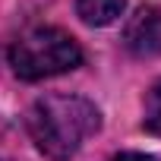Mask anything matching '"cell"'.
Segmentation results:
<instances>
[{
	"instance_id": "cell-1",
	"label": "cell",
	"mask_w": 161,
	"mask_h": 161,
	"mask_svg": "<svg viewBox=\"0 0 161 161\" xmlns=\"http://www.w3.org/2000/svg\"><path fill=\"white\" fill-rule=\"evenodd\" d=\"M25 126H29V136L38 145V152H44L54 161H66L101 126V117L89 98L44 95L29 108Z\"/></svg>"
},
{
	"instance_id": "cell-2",
	"label": "cell",
	"mask_w": 161,
	"mask_h": 161,
	"mask_svg": "<svg viewBox=\"0 0 161 161\" xmlns=\"http://www.w3.org/2000/svg\"><path fill=\"white\" fill-rule=\"evenodd\" d=\"M82 63V51H79L76 38L66 35L63 29H32L25 32L13 47H10V66L19 79H47V76H60L66 69H76Z\"/></svg>"
},
{
	"instance_id": "cell-3",
	"label": "cell",
	"mask_w": 161,
	"mask_h": 161,
	"mask_svg": "<svg viewBox=\"0 0 161 161\" xmlns=\"http://www.w3.org/2000/svg\"><path fill=\"white\" fill-rule=\"evenodd\" d=\"M123 44L136 57H155L161 54V10L142 7L136 16H130L123 29Z\"/></svg>"
},
{
	"instance_id": "cell-4",
	"label": "cell",
	"mask_w": 161,
	"mask_h": 161,
	"mask_svg": "<svg viewBox=\"0 0 161 161\" xmlns=\"http://www.w3.org/2000/svg\"><path fill=\"white\" fill-rule=\"evenodd\" d=\"M126 7V0H76V13L86 25H111Z\"/></svg>"
},
{
	"instance_id": "cell-5",
	"label": "cell",
	"mask_w": 161,
	"mask_h": 161,
	"mask_svg": "<svg viewBox=\"0 0 161 161\" xmlns=\"http://www.w3.org/2000/svg\"><path fill=\"white\" fill-rule=\"evenodd\" d=\"M145 130L148 133H155V136H161V79L148 89V95H145Z\"/></svg>"
},
{
	"instance_id": "cell-6",
	"label": "cell",
	"mask_w": 161,
	"mask_h": 161,
	"mask_svg": "<svg viewBox=\"0 0 161 161\" xmlns=\"http://www.w3.org/2000/svg\"><path fill=\"white\" fill-rule=\"evenodd\" d=\"M114 161H155V158H148V155H139V152H123V155H117Z\"/></svg>"
}]
</instances>
